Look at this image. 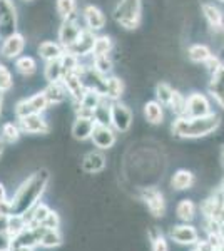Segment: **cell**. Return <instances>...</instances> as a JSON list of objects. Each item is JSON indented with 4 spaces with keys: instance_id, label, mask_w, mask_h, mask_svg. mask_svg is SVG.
<instances>
[{
    "instance_id": "cell-16",
    "label": "cell",
    "mask_w": 224,
    "mask_h": 251,
    "mask_svg": "<svg viewBox=\"0 0 224 251\" xmlns=\"http://www.w3.org/2000/svg\"><path fill=\"white\" fill-rule=\"evenodd\" d=\"M207 91H209L211 97L216 100V104L224 109V64H221V66L211 74V80H209V84H207Z\"/></svg>"
},
{
    "instance_id": "cell-46",
    "label": "cell",
    "mask_w": 224,
    "mask_h": 251,
    "mask_svg": "<svg viewBox=\"0 0 224 251\" xmlns=\"http://www.w3.org/2000/svg\"><path fill=\"white\" fill-rule=\"evenodd\" d=\"M7 225H9V216H5V214H0V233L7 231Z\"/></svg>"
},
{
    "instance_id": "cell-20",
    "label": "cell",
    "mask_w": 224,
    "mask_h": 251,
    "mask_svg": "<svg viewBox=\"0 0 224 251\" xmlns=\"http://www.w3.org/2000/svg\"><path fill=\"white\" fill-rule=\"evenodd\" d=\"M105 168V156L99 151H91L84 156L82 159V169L84 173L96 174L100 173Z\"/></svg>"
},
{
    "instance_id": "cell-29",
    "label": "cell",
    "mask_w": 224,
    "mask_h": 251,
    "mask_svg": "<svg viewBox=\"0 0 224 251\" xmlns=\"http://www.w3.org/2000/svg\"><path fill=\"white\" fill-rule=\"evenodd\" d=\"M20 136H22V131H20L17 123H5V124H2V127H0V139L7 144L17 143L20 139Z\"/></svg>"
},
{
    "instance_id": "cell-8",
    "label": "cell",
    "mask_w": 224,
    "mask_h": 251,
    "mask_svg": "<svg viewBox=\"0 0 224 251\" xmlns=\"http://www.w3.org/2000/svg\"><path fill=\"white\" fill-rule=\"evenodd\" d=\"M141 200L144 201V204L148 206L149 213L154 218H162L166 213V201L164 194H162L156 186H149L141 191Z\"/></svg>"
},
{
    "instance_id": "cell-4",
    "label": "cell",
    "mask_w": 224,
    "mask_h": 251,
    "mask_svg": "<svg viewBox=\"0 0 224 251\" xmlns=\"http://www.w3.org/2000/svg\"><path fill=\"white\" fill-rule=\"evenodd\" d=\"M47 107H49V100L42 91V92H37V94L27 97V99L19 100L14 107V112L19 119V117H25L30 114H42Z\"/></svg>"
},
{
    "instance_id": "cell-49",
    "label": "cell",
    "mask_w": 224,
    "mask_h": 251,
    "mask_svg": "<svg viewBox=\"0 0 224 251\" xmlns=\"http://www.w3.org/2000/svg\"><path fill=\"white\" fill-rule=\"evenodd\" d=\"M2 154H3V141L0 139V157H2Z\"/></svg>"
},
{
    "instance_id": "cell-2",
    "label": "cell",
    "mask_w": 224,
    "mask_h": 251,
    "mask_svg": "<svg viewBox=\"0 0 224 251\" xmlns=\"http://www.w3.org/2000/svg\"><path fill=\"white\" fill-rule=\"evenodd\" d=\"M219 124H221V117L216 112H211L202 117H176L171 131L179 139H199V137H206L213 132L218 131Z\"/></svg>"
},
{
    "instance_id": "cell-19",
    "label": "cell",
    "mask_w": 224,
    "mask_h": 251,
    "mask_svg": "<svg viewBox=\"0 0 224 251\" xmlns=\"http://www.w3.org/2000/svg\"><path fill=\"white\" fill-rule=\"evenodd\" d=\"M94 127H96V119L94 117L77 116L75 121L72 123V136L77 141H87L91 139Z\"/></svg>"
},
{
    "instance_id": "cell-6",
    "label": "cell",
    "mask_w": 224,
    "mask_h": 251,
    "mask_svg": "<svg viewBox=\"0 0 224 251\" xmlns=\"http://www.w3.org/2000/svg\"><path fill=\"white\" fill-rule=\"evenodd\" d=\"M213 112L211 107V100L207 99L206 94L201 92H193L186 97V106H184V117H202Z\"/></svg>"
},
{
    "instance_id": "cell-12",
    "label": "cell",
    "mask_w": 224,
    "mask_h": 251,
    "mask_svg": "<svg viewBox=\"0 0 224 251\" xmlns=\"http://www.w3.org/2000/svg\"><path fill=\"white\" fill-rule=\"evenodd\" d=\"M96 37H97L96 32H92V30H89V29H85V27H84L75 42L72 44L69 49H66V50H69L71 54L77 55L79 59L91 57V52H92L94 42H96Z\"/></svg>"
},
{
    "instance_id": "cell-33",
    "label": "cell",
    "mask_w": 224,
    "mask_h": 251,
    "mask_svg": "<svg viewBox=\"0 0 224 251\" xmlns=\"http://www.w3.org/2000/svg\"><path fill=\"white\" fill-rule=\"evenodd\" d=\"M64 75L62 66H60V59L57 60H49L46 64V69H44V77H46L47 82H57L60 80Z\"/></svg>"
},
{
    "instance_id": "cell-37",
    "label": "cell",
    "mask_w": 224,
    "mask_h": 251,
    "mask_svg": "<svg viewBox=\"0 0 224 251\" xmlns=\"http://www.w3.org/2000/svg\"><path fill=\"white\" fill-rule=\"evenodd\" d=\"M57 14L62 19H67L77 12V0H57L55 2Z\"/></svg>"
},
{
    "instance_id": "cell-11",
    "label": "cell",
    "mask_w": 224,
    "mask_h": 251,
    "mask_svg": "<svg viewBox=\"0 0 224 251\" xmlns=\"http://www.w3.org/2000/svg\"><path fill=\"white\" fill-rule=\"evenodd\" d=\"M19 127L22 134H49L50 124L40 114H30L25 117H19Z\"/></svg>"
},
{
    "instance_id": "cell-36",
    "label": "cell",
    "mask_w": 224,
    "mask_h": 251,
    "mask_svg": "<svg viewBox=\"0 0 224 251\" xmlns=\"http://www.w3.org/2000/svg\"><path fill=\"white\" fill-rule=\"evenodd\" d=\"M91 67L96 72H99L100 75L107 77L112 71V62H111V59H109V55H99V57H92Z\"/></svg>"
},
{
    "instance_id": "cell-9",
    "label": "cell",
    "mask_w": 224,
    "mask_h": 251,
    "mask_svg": "<svg viewBox=\"0 0 224 251\" xmlns=\"http://www.w3.org/2000/svg\"><path fill=\"white\" fill-rule=\"evenodd\" d=\"M17 32V14L10 0H0V37H9Z\"/></svg>"
},
{
    "instance_id": "cell-1",
    "label": "cell",
    "mask_w": 224,
    "mask_h": 251,
    "mask_svg": "<svg viewBox=\"0 0 224 251\" xmlns=\"http://www.w3.org/2000/svg\"><path fill=\"white\" fill-rule=\"evenodd\" d=\"M49 181H50V173H49V169L46 168L39 169V171H35L32 176H28L27 179L19 186L14 198L10 200L12 214L24 216L25 213L30 211V209L39 203L42 194L46 193Z\"/></svg>"
},
{
    "instance_id": "cell-41",
    "label": "cell",
    "mask_w": 224,
    "mask_h": 251,
    "mask_svg": "<svg viewBox=\"0 0 224 251\" xmlns=\"http://www.w3.org/2000/svg\"><path fill=\"white\" fill-rule=\"evenodd\" d=\"M42 225L46 226V228H49V229H59V226H60V216L55 211H52V209H50V213L47 214V218L44 220Z\"/></svg>"
},
{
    "instance_id": "cell-31",
    "label": "cell",
    "mask_w": 224,
    "mask_h": 251,
    "mask_svg": "<svg viewBox=\"0 0 224 251\" xmlns=\"http://www.w3.org/2000/svg\"><path fill=\"white\" fill-rule=\"evenodd\" d=\"M112 50V39L109 35H97L94 42L91 57H99V55H109Z\"/></svg>"
},
{
    "instance_id": "cell-14",
    "label": "cell",
    "mask_w": 224,
    "mask_h": 251,
    "mask_svg": "<svg viewBox=\"0 0 224 251\" xmlns=\"http://www.w3.org/2000/svg\"><path fill=\"white\" fill-rule=\"evenodd\" d=\"M169 238L174 243H177V245H184V246L196 245V243H199L198 229L194 228L193 225H187V223H184V225L173 226L171 231H169Z\"/></svg>"
},
{
    "instance_id": "cell-25",
    "label": "cell",
    "mask_w": 224,
    "mask_h": 251,
    "mask_svg": "<svg viewBox=\"0 0 224 251\" xmlns=\"http://www.w3.org/2000/svg\"><path fill=\"white\" fill-rule=\"evenodd\" d=\"M44 94H46L49 106L50 104H62L69 96L66 87H64L62 80H57V82H49V86L44 89Z\"/></svg>"
},
{
    "instance_id": "cell-38",
    "label": "cell",
    "mask_w": 224,
    "mask_h": 251,
    "mask_svg": "<svg viewBox=\"0 0 224 251\" xmlns=\"http://www.w3.org/2000/svg\"><path fill=\"white\" fill-rule=\"evenodd\" d=\"M184 106H186V97L181 94V92L174 91L173 92V97H171L169 104L166 107H169L171 111L176 114V117H181L184 114Z\"/></svg>"
},
{
    "instance_id": "cell-34",
    "label": "cell",
    "mask_w": 224,
    "mask_h": 251,
    "mask_svg": "<svg viewBox=\"0 0 224 251\" xmlns=\"http://www.w3.org/2000/svg\"><path fill=\"white\" fill-rule=\"evenodd\" d=\"M94 119L97 124H109L111 126V100L104 99L100 100V104L94 111Z\"/></svg>"
},
{
    "instance_id": "cell-40",
    "label": "cell",
    "mask_w": 224,
    "mask_h": 251,
    "mask_svg": "<svg viewBox=\"0 0 224 251\" xmlns=\"http://www.w3.org/2000/svg\"><path fill=\"white\" fill-rule=\"evenodd\" d=\"M14 87V77H12V72L9 67H5L3 64H0V91L9 92Z\"/></svg>"
},
{
    "instance_id": "cell-47",
    "label": "cell",
    "mask_w": 224,
    "mask_h": 251,
    "mask_svg": "<svg viewBox=\"0 0 224 251\" xmlns=\"http://www.w3.org/2000/svg\"><path fill=\"white\" fill-rule=\"evenodd\" d=\"M5 200H7V191H5V188H3V184L0 183V203Z\"/></svg>"
},
{
    "instance_id": "cell-10",
    "label": "cell",
    "mask_w": 224,
    "mask_h": 251,
    "mask_svg": "<svg viewBox=\"0 0 224 251\" xmlns=\"http://www.w3.org/2000/svg\"><path fill=\"white\" fill-rule=\"evenodd\" d=\"M91 141L97 149H100V151H107V149L114 148V144H116V141H117V136H116V131H114L112 126L96 123V127H94V131H92Z\"/></svg>"
},
{
    "instance_id": "cell-3",
    "label": "cell",
    "mask_w": 224,
    "mask_h": 251,
    "mask_svg": "<svg viewBox=\"0 0 224 251\" xmlns=\"http://www.w3.org/2000/svg\"><path fill=\"white\" fill-rule=\"evenodd\" d=\"M112 15L122 29L136 30L142 19V0H119Z\"/></svg>"
},
{
    "instance_id": "cell-35",
    "label": "cell",
    "mask_w": 224,
    "mask_h": 251,
    "mask_svg": "<svg viewBox=\"0 0 224 251\" xmlns=\"http://www.w3.org/2000/svg\"><path fill=\"white\" fill-rule=\"evenodd\" d=\"M25 228H27L25 218L19 216V214H10V216H9V225H7V233H9V236L12 238V240H14V238H17Z\"/></svg>"
},
{
    "instance_id": "cell-28",
    "label": "cell",
    "mask_w": 224,
    "mask_h": 251,
    "mask_svg": "<svg viewBox=\"0 0 224 251\" xmlns=\"http://www.w3.org/2000/svg\"><path fill=\"white\" fill-rule=\"evenodd\" d=\"M176 214L182 223H191L196 218V204L193 200H181L176 206Z\"/></svg>"
},
{
    "instance_id": "cell-15",
    "label": "cell",
    "mask_w": 224,
    "mask_h": 251,
    "mask_svg": "<svg viewBox=\"0 0 224 251\" xmlns=\"http://www.w3.org/2000/svg\"><path fill=\"white\" fill-rule=\"evenodd\" d=\"M62 84L64 87H66L67 94L71 96V99L74 100V102H80V99L84 97L85 94V84L82 77H80V74H77V72H67V74L62 75Z\"/></svg>"
},
{
    "instance_id": "cell-22",
    "label": "cell",
    "mask_w": 224,
    "mask_h": 251,
    "mask_svg": "<svg viewBox=\"0 0 224 251\" xmlns=\"http://www.w3.org/2000/svg\"><path fill=\"white\" fill-rule=\"evenodd\" d=\"M124 94V82L116 77V75H107L104 84V97L109 99L111 102L114 100H119L121 96Z\"/></svg>"
},
{
    "instance_id": "cell-53",
    "label": "cell",
    "mask_w": 224,
    "mask_h": 251,
    "mask_svg": "<svg viewBox=\"0 0 224 251\" xmlns=\"http://www.w3.org/2000/svg\"><path fill=\"white\" fill-rule=\"evenodd\" d=\"M24 2H32V0H24Z\"/></svg>"
},
{
    "instance_id": "cell-52",
    "label": "cell",
    "mask_w": 224,
    "mask_h": 251,
    "mask_svg": "<svg viewBox=\"0 0 224 251\" xmlns=\"http://www.w3.org/2000/svg\"><path fill=\"white\" fill-rule=\"evenodd\" d=\"M218 2H221V3H224V0H218Z\"/></svg>"
},
{
    "instance_id": "cell-13",
    "label": "cell",
    "mask_w": 224,
    "mask_h": 251,
    "mask_svg": "<svg viewBox=\"0 0 224 251\" xmlns=\"http://www.w3.org/2000/svg\"><path fill=\"white\" fill-rule=\"evenodd\" d=\"M24 49H25V37H24L22 34H19V32H14L9 37L3 39L2 47H0V55H2L3 59L14 60L20 57Z\"/></svg>"
},
{
    "instance_id": "cell-39",
    "label": "cell",
    "mask_w": 224,
    "mask_h": 251,
    "mask_svg": "<svg viewBox=\"0 0 224 251\" xmlns=\"http://www.w3.org/2000/svg\"><path fill=\"white\" fill-rule=\"evenodd\" d=\"M173 92H174V89L171 87L168 82H157V86H156V97L157 99L156 100H159L162 106H168L171 97H173Z\"/></svg>"
},
{
    "instance_id": "cell-18",
    "label": "cell",
    "mask_w": 224,
    "mask_h": 251,
    "mask_svg": "<svg viewBox=\"0 0 224 251\" xmlns=\"http://www.w3.org/2000/svg\"><path fill=\"white\" fill-rule=\"evenodd\" d=\"M201 12L211 29L214 32H224V14L219 7H216L214 3L206 2L201 5Z\"/></svg>"
},
{
    "instance_id": "cell-32",
    "label": "cell",
    "mask_w": 224,
    "mask_h": 251,
    "mask_svg": "<svg viewBox=\"0 0 224 251\" xmlns=\"http://www.w3.org/2000/svg\"><path fill=\"white\" fill-rule=\"evenodd\" d=\"M37 245H39V240H37V236H35L34 228H28L27 226L17 238H14L10 248H14V246H28V248H35Z\"/></svg>"
},
{
    "instance_id": "cell-30",
    "label": "cell",
    "mask_w": 224,
    "mask_h": 251,
    "mask_svg": "<svg viewBox=\"0 0 224 251\" xmlns=\"http://www.w3.org/2000/svg\"><path fill=\"white\" fill-rule=\"evenodd\" d=\"M64 243V238L60 234L59 229H46V233L42 234V238L39 240V245L42 248H47V250H52V248H57Z\"/></svg>"
},
{
    "instance_id": "cell-51",
    "label": "cell",
    "mask_w": 224,
    "mask_h": 251,
    "mask_svg": "<svg viewBox=\"0 0 224 251\" xmlns=\"http://www.w3.org/2000/svg\"><path fill=\"white\" fill-rule=\"evenodd\" d=\"M221 161H223V166H224V151H223V156H221Z\"/></svg>"
},
{
    "instance_id": "cell-26",
    "label": "cell",
    "mask_w": 224,
    "mask_h": 251,
    "mask_svg": "<svg viewBox=\"0 0 224 251\" xmlns=\"http://www.w3.org/2000/svg\"><path fill=\"white\" fill-rule=\"evenodd\" d=\"M211 55H213V52L204 44H193L187 49V59L194 64H204Z\"/></svg>"
},
{
    "instance_id": "cell-44",
    "label": "cell",
    "mask_w": 224,
    "mask_h": 251,
    "mask_svg": "<svg viewBox=\"0 0 224 251\" xmlns=\"http://www.w3.org/2000/svg\"><path fill=\"white\" fill-rule=\"evenodd\" d=\"M204 66H206L207 71H209L211 74H213V72L216 71V69H218L219 66H221V60H219L218 55H214V54H213V55H211V57L207 59L206 62H204Z\"/></svg>"
},
{
    "instance_id": "cell-50",
    "label": "cell",
    "mask_w": 224,
    "mask_h": 251,
    "mask_svg": "<svg viewBox=\"0 0 224 251\" xmlns=\"http://www.w3.org/2000/svg\"><path fill=\"white\" fill-rule=\"evenodd\" d=\"M2 97H3V92L0 91V114H2Z\"/></svg>"
},
{
    "instance_id": "cell-5",
    "label": "cell",
    "mask_w": 224,
    "mask_h": 251,
    "mask_svg": "<svg viewBox=\"0 0 224 251\" xmlns=\"http://www.w3.org/2000/svg\"><path fill=\"white\" fill-rule=\"evenodd\" d=\"M134 114L125 104L121 100L111 102V126L116 132H127L132 126Z\"/></svg>"
},
{
    "instance_id": "cell-27",
    "label": "cell",
    "mask_w": 224,
    "mask_h": 251,
    "mask_svg": "<svg viewBox=\"0 0 224 251\" xmlns=\"http://www.w3.org/2000/svg\"><path fill=\"white\" fill-rule=\"evenodd\" d=\"M15 71L24 77H32L37 72V62L30 55H22L15 59Z\"/></svg>"
},
{
    "instance_id": "cell-24",
    "label": "cell",
    "mask_w": 224,
    "mask_h": 251,
    "mask_svg": "<svg viewBox=\"0 0 224 251\" xmlns=\"http://www.w3.org/2000/svg\"><path fill=\"white\" fill-rule=\"evenodd\" d=\"M196 183V177H194V174L191 171H187V169H179V171L174 173L173 179H171V186H173V189H176V191H186V189H191Z\"/></svg>"
},
{
    "instance_id": "cell-7",
    "label": "cell",
    "mask_w": 224,
    "mask_h": 251,
    "mask_svg": "<svg viewBox=\"0 0 224 251\" xmlns=\"http://www.w3.org/2000/svg\"><path fill=\"white\" fill-rule=\"evenodd\" d=\"M82 29L84 27H80L77 14L71 15V17H67V19H62V24H60V27H59V34H57L59 44L64 49H69L77 40Z\"/></svg>"
},
{
    "instance_id": "cell-17",
    "label": "cell",
    "mask_w": 224,
    "mask_h": 251,
    "mask_svg": "<svg viewBox=\"0 0 224 251\" xmlns=\"http://www.w3.org/2000/svg\"><path fill=\"white\" fill-rule=\"evenodd\" d=\"M82 20L85 24V29L92 32H99L105 27V15L104 12L96 5H85L82 10Z\"/></svg>"
},
{
    "instance_id": "cell-48",
    "label": "cell",
    "mask_w": 224,
    "mask_h": 251,
    "mask_svg": "<svg viewBox=\"0 0 224 251\" xmlns=\"http://www.w3.org/2000/svg\"><path fill=\"white\" fill-rule=\"evenodd\" d=\"M10 251H34V248H28V246H14Z\"/></svg>"
},
{
    "instance_id": "cell-43",
    "label": "cell",
    "mask_w": 224,
    "mask_h": 251,
    "mask_svg": "<svg viewBox=\"0 0 224 251\" xmlns=\"http://www.w3.org/2000/svg\"><path fill=\"white\" fill-rule=\"evenodd\" d=\"M12 238L9 236V233H0V251H10L12 246Z\"/></svg>"
},
{
    "instance_id": "cell-45",
    "label": "cell",
    "mask_w": 224,
    "mask_h": 251,
    "mask_svg": "<svg viewBox=\"0 0 224 251\" xmlns=\"http://www.w3.org/2000/svg\"><path fill=\"white\" fill-rule=\"evenodd\" d=\"M193 251H216V250L213 248V245L209 241H202V243H196V248Z\"/></svg>"
},
{
    "instance_id": "cell-21",
    "label": "cell",
    "mask_w": 224,
    "mask_h": 251,
    "mask_svg": "<svg viewBox=\"0 0 224 251\" xmlns=\"http://www.w3.org/2000/svg\"><path fill=\"white\" fill-rule=\"evenodd\" d=\"M64 50H66V49L60 46L59 42H54V40H44V42H40L39 47H37L39 55L46 60V62H49V60L60 59L64 54Z\"/></svg>"
},
{
    "instance_id": "cell-42",
    "label": "cell",
    "mask_w": 224,
    "mask_h": 251,
    "mask_svg": "<svg viewBox=\"0 0 224 251\" xmlns=\"http://www.w3.org/2000/svg\"><path fill=\"white\" fill-rule=\"evenodd\" d=\"M150 241H152V251H169V243L162 236V233Z\"/></svg>"
},
{
    "instance_id": "cell-23",
    "label": "cell",
    "mask_w": 224,
    "mask_h": 251,
    "mask_svg": "<svg viewBox=\"0 0 224 251\" xmlns=\"http://www.w3.org/2000/svg\"><path fill=\"white\" fill-rule=\"evenodd\" d=\"M144 117L152 126L162 124V121H164V106L159 100H148L144 104Z\"/></svg>"
}]
</instances>
